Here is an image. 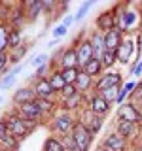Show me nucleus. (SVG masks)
Wrapping results in <instances>:
<instances>
[{
	"instance_id": "nucleus-24",
	"label": "nucleus",
	"mask_w": 142,
	"mask_h": 151,
	"mask_svg": "<svg viewBox=\"0 0 142 151\" xmlns=\"http://www.w3.org/2000/svg\"><path fill=\"white\" fill-rule=\"evenodd\" d=\"M23 21H25V12H23V8H17L15 12L12 13V17H9V23H12L13 28H19L23 25Z\"/></svg>"
},
{
	"instance_id": "nucleus-10",
	"label": "nucleus",
	"mask_w": 142,
	"mask_h": 151,
	"mask_svg": "<svg viewBox=\"0 0 142 151\" xmlns=\"http://www.w3.org/2000/svg\"><path fill=\"white\" fill-rule=\"evenodd\" d=\"M116 21H117L116 12H104L102 15H99V19H97V28L99 30H104V34H106V32H110L112 28H116L114 27Z\"/></svg>"
},
{
	"instance_id": "nucleus-46",
	"label": "nucleus",
	"mask_w": 142,
	"mask_h": 151,
	"mask_svg": "<svg viewBox=\"0 0 142 151\" xmlns=\"http://www.w3.org/2000/svg\"><path fill=\"white\" fill-rule=\"evenodd\" d=\"M140 74H142V59L138 60V64L133 68V76H140Z\"/></svg>"
},
{
	"instance_id": "nucleus-32",
	"label": "nucleus",
	"mask_w": 142,
	"mask_h": 151,
	"mask_svg": "<svg viewBox=\"0 0 142 151\" xmlns=\"http://www.w3.org/2000/svg\"><path fill=\"white\" fill-rule=\"evenodd\" d=\"M34 102L38 104V108L42 110V113H49V111L55 108V104L51 102V100H46V98H36Z\"/></svg>"
},
{
	"instance_id": "nucleus-42",
	"label": "nucleus",
	"mask_w": 142,
	"mask_h": 151,
	"mask_svg": "<svg viewBox=\"0 0 142 151\" xmlns=\"http://www.w3.org/2000/svg\"><path fill=\"white\" fill-rule=\"evenodd\" d=\"M9 63V55L8 53H0V72H4V68Z\"/></svg>"
},
{
	"instance_id": "nucleus-1",
	"label": "nucleus",
	"mask_w": 142,
	"mask_h": 151,
	"mask_svg": "<svg viewBox=\"0 0 142 151\" xmlns=\"http://www.w3.org/2000/svg\"><path fill=\"white\" fill-rule=\"evenodd\" d=\"M70 136H72L74 144H76V151H89L91 147V142H93V134L89 132V129L82 123H76L72 132H70Z\"/></svg>"
},
{
	"instance_id": "nucleus-26",
	"label": "nucleus",
	"mask_w": 142,
	"mask_h": 151,
	"mask_svg": "<svg viewBox=\"0 0 142 151\" xmlns=\"http://www.w3.org/2000/svg\"><path fill=\"white\" fill-rule=\"evenodd\" d=\"M25 6L28 8V12H27L28 19H36V17H38V13L42 12V2H40V0H34V2H28V4H25Z\"/></svg>"
},
{
	"instance_id": "nucleus-43",
	"label": "nucleus",
	"mask_w": 142,
	"mask_h": 151,
	"mask_svg": "<svg viewBox=\"0 0 142 151\" xmlns=\"http://www.w3.org/2000/svg\"><path fill=\"white\" fill-rule=\"evenodd\" d=\"M47 68H49V66H47V64H44V66H40V68H36V74L34 76H38V78H46V72H47Z\"/></svg>"
},
{
	"instance_id": "nucleus-25",
	"label": "nucleus",
	"mask_w": 142,
	"mask_h": 151,
	"mask_svg": "<svg viewBox=\"0 0 142 151\" xmlns=\"http://www.w3.org/2000/svg\"><path fill=\"white\" fill-rule=\"evenodd\" d=\"M44 151H66L63 142H59L57 138H47L44 144Z\"/></svg>"
},
{
	"instance_id": "nucleus-14",
	"label": "nucleus",
	"mask_w": 142,
	"mask_h": 151,
	"mask_svg": "<svg viewBox=\"0 0 142 151\" xmlns=\"http://www.w3.org/2000/svg\"><path fill=\"white\" fill-rule=\"evenodd\" d=\"M104 147L106 149H112V151H125V145H127V142L123 136H120L117 132H114V134H108L106 136V140H104Z\"/></svg>"
},
{
	"instance_id": "nucleus-27",
	"label": "nucleus",
	"mask_w": 142,
	"mask_h": 151,
	"mask_svg": "<svg viewBox=\"0 0 142 151\" xmlns=\"http://www.w3.org/2000/svg\"><path fill=\"white\" fill-rule=\"evenodd\" d=\"M101 96L104 98L106 102H116V98H117V94H120V87H110V89H104V91L99 93Z\"/></svg>"
},
{
	"instance_id": "nucleus-19",
	"label": "nucleus",
	"mask_w": 142,
	"mask_h": 151,
	"mask_svg": "<svg viewBox=\"0 0 142 151\" xmlns=\"http://www.w3.org/2000/svg\"><path fill=\"white\" fill-rule=\"evenodd\" d=\"M91 81H93V78H91V76H87V74H85L83 72V70H80V74H78V79H76V89H78V93L80 91H87V89L89 87H91Z\"/></svg>"
},
{
	"instance_id": "nucleus-17",
	"label": "nucleus",
	"mask_w": 142,
	"mask_h": 151,
	"mask_svg": "<svg viewBox=\"0 0 142 151\" xmlns=\"http://www.w3.org/2000/svg\"><path fill=\"white\" fill-rule=\"evenodd\" d=\"M59 64H61V70L80 68V66H78V55H76V49H66Z\"/></svg>"
},
{
	"instance_id": "nucleus-31",
	"label": "nucleus",
	"mask_w": 142,
	"mask_h": 151,
	"mask_svg": "<svg viewBox=\"0 0 142 151\" xmlns=\"http://www.w3.org/2000/svg\"><path fill=\"white\" fill-rule=\"evenodd\" d=\"M121 19H123V27H121V32H123V28H131L133 25L136 23V15L133 12H125L121 15Z\"/></svg>"
},
{
	"instance_id": "nucleus-34",
	"label": "nucleus",
	"mask_w": 142,
	"mask_h": 151,
	"mask_svg": "<svg viewBox=\"0 0 142 151\" xmlns=\"http://www.w3.org/2000/svg\"><path fill=\"white\" fill-rule=\"evenodd\" d=\"M6 49H8V30L0 23V53H6Z\"/></svg>"
},
{
	"instance_id": "nucleus-37",
	"label": "nucleus",
	"mask_w": 142,
	"mask_h": 151,
	"mask_svg": "<svg viewBox=\"0 0 142 151\" xmlns=\"http://www.w3.org/2000/svg\"><path fill=\"white\" fill-rule=\"evenodd\" d=\"M30 64L34 66V68H40V66L47 64V55H46V53H40V55H36L34 59L30 60Z\"/></svg>"
},
{
	"instance_id": "nucleus-3",
	"label": "nucleus",
	"mask_w": 142,
	"mask_h": 151,
	"mask_svg": "<svg viewBox=\"0 0 142 151\" xmlns=\"http://www.w3.org/2000/svg\"><path fill=\"white\" fill-rule=\"evenodd\" d=\"M117 117H120V121H131V123H142V115L138 111V108L135 106V104H125L123 102L120 106V110H117Z\"/></svg>"
},
{
	"instance_id": "nucleus-4",
	"label": "nucleus",
	"mask_w": 142,
	"mask_h": 151,
	"mask_svg": "<svg viewBox=\"0 0 142 151\" xmlns=\"http://www.w3.org/2000/svg\"><path fill=\"white\" fill-rule=\"evenodd\" d=\"M80 123L87 127L91 134H97V132L102 129V117L95 115V113H93L91 110H89V108H87V110H83V111H82V117H80Z\"/></svg>"
},
{
	"instance_id": "nucleus-8",
	"label": "nucleus",
	"mask_w": 142,
	"mask_h": 151,
	"mask_svg": "<svg viewBox=\"0 0 142 151\" xmlns=\"http://www.w3.org/2000/svg\"><path fill=\"white\" fill-rule=\"evenodd\" d=\"M19 115H21L23 119L38 121L44 113H42V110L38 108L36 102H28V104H21V106H19Z\"/></svg>"
},
{
	"instance_id": "nucleus-22",
	"label": "nucleus",
	"mask_w": 142,
	"mask_h": 151,
	"mask_svg": "<svg viewBox=\"0 0 142 151\" xmlns=\"http://www.w3.org/2000/svg\"><path fill=\"white\" fill-rule=\"evenodd\" d=\"M47 79H49L51 87L55 89V93H61V89H63L64 85H66V83H64V79H63V76H61V70H57V72H53V74H51Z\"/></svg>"
},
{
	"instance_id": "nucleus-16",
	"label": "nucleus",
	"mask_w": 142,
	"mask_h": 151,
	"mask_svg": "<svg viewBox=\"0 0 142 151\" xmlns=\"http://www.w3.org/2000/svg\"><path fill=\"white\" fill-rule=\"evenodd\" d=\"M136 132H138V125L136 123H131V121H117V134L123 136V138H133V136H136Z\"/></svg>"
},
{
	"instance_id": "nucleus-33",
	"label": "nucleus",
	"mask_w": 142,
	"mask_h": 151,
	"mask_svg": "<svg viewBox=\"0 0 142 151\" xmlns=\"http://www.w3.org/2000/svg\"><path fill=\"white\" fill-rule=\"evenodd\" d=\"M25 53H27L25 45H19V47H15V49H12V53H9V63H17L19 59H23Z\"/></svg>"
},
{
	"instance_id": "nucleus-38",
	"label": "nucleus",
	"mask_w": 142,
	"mask_h": 151,
	"mask_svg": "<svg viewBox=\"0 0 142 151\" xmlns=\"http://www.w3.org/2000/svg\"><path fill=\"white\" fill-rule=\"evenodd\" d=\"M80 104H82V93H78L76 96L68 98V100H64V108H78Z\"/></svg>"
},
{
	"instance_id": "nucleus-28",
	"label": "nucleus",
	"mask_w": 142,
	"mask_h": 151,
	"mask_svg": "<svg viewBox=\"0 0 142 151\" xmlns=\"http://www.w3.org/2000/svg\"><path fill=\"white\" fill-rule=\"evenodd\" d=\"M0 144L6 145V151H15L17 149V138H15V136H12L9 132L0 138Z\"/></svg>"
},
{
	"instance_id": "nucleus-23",
	"label": "nucleus",
	"mask_w": 142,
	"mask_h": 151,
	"mask_svg": "<svg viewBox=\"0 0 142 151\" xmlns=\"http://www.w3.org/2000/svg\"><path fill=\"white\" fill-rule=\"evenodd\" d=\"M78 74H80V68H68V70H61V76H63L64 83L66 85H74L76 79H78Z\"/></svg>"
},
{
	"instance_id": "nucleus-7",
	"label": "nucleus",
	"mask_w": 142,
	"mask_h": 151,
	"mask_svg": "<svg viewBox=\"0 0 142 151\" xmlns=\"http://www.w3.org/2000/svg\"><path fill=\"white\" fill-rule=\"evenodd\" d=\"M89 110H91L95 115L104 117L108 113V110H110V102H106L101 94L97 93L95 96H91V100H89Z\"/></svg>"
},
{
	"instance_id": "nucleus-39",
	"label": "nucleus",
	"mask_w": 142,
	"mask_h": 151,
	"mask_svg": "<svg viewBox=\"0 0 142 151\" xmlns=\"http://www.w3.org/2000/svg\"><path fill=\"white\" fill-rule=\"evenodd\" d=\"M66 32H68V28H66L64 25H59V27H55L53 28V32H51V36L55 38V40H61V38H63Z\"/></svg>"
},
{
	"instance_id": "nucleus-36",
	"label": "nucleus",
	"mask_w": 142,
	"mask_h": 151,
	"mask_svg": "<svg viewBox=\"0 0 142 151\" xmlns=\"http://www.w3.org/2000/svg\"><path fill=\"white\" fill-rule=\"evenodd\" d=\"M15 78H17L15 74L8 72V74H6V78H4V79H0V89H9L13 83H15Z\"/></svg>"
},
{
	"instance_id": "nucleus-49",
	"label": "nucleus",
	"mask_w": 142,
	"mask_h": 151,
	"mask_svg": "<svg viewBox=\"0 0 142 151\" xmlns=\"http://www.w3.org/2000/svg\"><path fill=\"white\" fill-rule=\"evenodd\" d=\"M2 100H4V98H2V94H0V104H2Z\"/></svg>"
},
{
	"instance_id": "nucleus-13",
	"label": "nucleus",
	"mask_w": 142,
	"mask_h": 151,
	"mask_svg": "<svg viewBox=\"0 0 142 151\" xmlns=\"http://www.w3.org/2000/svg\"><path fill=\"white\" fill-rule=\"evenodd\" d=\"M74 125H76V121L68 115V113H63V115L55 117V121H53V127H55L59 132H63V134H68V132H72Z\"/></svg>"
},
{
	"instance_id": "nucleus-6",
	"label": "nucleus",
	"mask_w": 142,
	"mask_h": 151,
	"mask_svg": "<svg viewBox=\"0 0 142 151\" xmlns=\"http://www.w3.org/2000/svg\"><path fill=\"white\" fill-rule=\"evenodd\" d=\"M110 87H121V74L117 72H108L101 76V79L97 81V91L101 93L104 89H110Z\"/></svg>"
},
{
	"instance_id": "nucleus-35",
	"label": "nucleus",
	"mask_w": 142,
	"mask_h": 151,
	"mask_svg": "<svg viewBox=\"0 0 142 151\" xmlns=\"http://www.w3.org/2000/svg\"><path fill=\"white\" fill-rule=\"evenodd\" d=\"M61 94H63L64 100H68V98H72L78 94V89H76V85H64L63 89H61Z\"/></svg>"
},
{
	"instance_id": "nucleus-41",
	"label": "nucleus",
	"mask_w": 142,
	"mask_h": 151,
	"mask_svg": "<svg viewBox=\"0 0 142 151\" xmlns=\"http://www.w3.org/2000/svg\"><path fill=\"white\" fill-rule=\"evenodd\" d=\"M135 89H136V91H133V93H131V96L135 98L136 102H142V83H140V85H136Z\"/></svg>"
},
{
	"instance_id": "nucleus-15",
	"label": "nucleus",
	"mask_w": 142,
	"mask_h": 151,
	"mask_svg": "<svg viewBox=\"0 0 142 151\" xmlns=\"http://www.w3.org/2000/svg\"><path fill=\"white\" fill-rule=\"evenodd\" d=\"M34 100H36V93L32 91V89H28V87L19 89V91H15V94H13V102H15L17 106H21V104H28V102H34Z\"/></svg>"
},
{
	"instance_id": "nucleus-2",
	"label": "nucleus",
	"mask_w": 142,
	"mask_h": 151,
	"mask_svg": "<svg viewBox=\"0 0 142 151\" xmlns=\"http://www.w3.org/2000/svg\"><path fill=\"white\" fill-rule=\"evenodd\" d=\"M6 127H8V132L15 138H25L28 134V127H27V121L23 119L21 115H9L6 119Z\"/></svg>"
},
{
	"instance_id": "nucleus-21",
	"label": "nucleus",
	"mask_w": 142,
	"mask_h": 151,
	"mask_svg": "<svg viewBox=\"0 0 142 151\" xmlns=\"http://www.w3.org/2000/svg\"><path fill=\"white\" fill-rule=\"evenodd\" d=\"M19 42H21V30L12 27L8 30V49H15V47H19Z\"/></svg>"
},
{
	"instance_id": "nucleus-40",
	"label": "nucleus",
	"mask_w": 142,
	"mask_h": 151,
	"mask_svg": "<svg viewBox=\"0 0 142 151\" xmlns=\"http://www.w3.org/2000/svg\"><path fill=\"white\" fill-rule=\"evenodd\" d=\"M64 149L66 151H76V144H74V140H72V136H64Z\"/></svg>"
},
{
	"instance_id": "nucleus-45",
	"label": "nucleus",
	"mask_w": 142,
	"mask_h": 151,
	"mask_svg": "<svg viewBox=\"0 0 142 151\" xmlns=\"http://www.w3.org/2000/svg\"><path fill=\"white\" fill-rule=\"evenodd\" d=\"M55 8V2L51 0V2H42V9H46V12H51V9Z\"/></svg>"
},
{
	"instance_id": "nucleus-12",
	"label": "nucleus",
	"mask_w": 142,
	"mask_h": 151,
	"mask_svg": "<svg viewBox=\"0 0 142 151\" xmlns=\"http://www.w3.org/2000/svg\"><path fill=\"white\" fill-rule=\"evenodd\" d=\"M89 44H91V49H93V59H102L104 51H106V47H104V34H101V32H95V34L91 36V40H89Z\"/></svg>"
},
{
	"instance_id": "nucleus-44",
	"label": "nucleus",
	"mask_w": 142,
	"mask_h": 151,
	"mask_svg": "<svg viewBox=\"0 0 142 151\" xmlns=\"http://www.w3.org/2000/svg\"><path fill=\"white\" fill-rule=\"evenodd\" d=\"M74 23V15H66L64 19H63V23H61V25H64L66 28H70V25H72Z\"/></svg>"
},
{
	"instance_id": "nucleus-18",
	"label": "nucleus",
	"mask_w": 142,
	"mask_h": 151,
	"mask_svg": "<svg viewBox=\"0 0 142 151\" xmlns=\"http://www.w3.org/2000/svg\"><path fill=\"white\" fill-rule=\"evenodd\" d=\"M133 42L131 40H125V42H121V45L117 47V60L120 63H123V64H127L129 63V59H131V55H133Z\"/></svg>"
},
{
	"instance_id": "nucleus-47",
	"label": "nucleus",
	"mask_w": 142,
	"mask_h": 151,
	"mask_svg": "<svg viewBox=\"0 0 142 151\" xmlns=\"http://www.w3.org/2000/svg\"><path fill=\"white\" fill-rule=\"evenodd\" d=\"M4 134H8V127H6V121H0V138Z\"/></svg>"
},
{
	"instance_id": "nucleus-30",
	"label": "nucleus",
	"mask_w": 142,
	"mask_h": 151,
	"mask_svg": "<svg viewBox=\"0 0 142 151\" xmlns=\"http://www.w3.org/2000/svg\"><path fill=\"white\" fill-rule=\"evenodd\" d=\"M116 60H117V53H116V51H104V55H102L101 63H102V66L110 68V66L116 63Z\"/></svg>"
},
{
	"instance_id": "nucleus-48",
	"label": "nucleus",
	"mask_w": 142,
	"mask_h": 151,
	"mask_svg": "<svg viewBox=\"0 0 142 151\" xmlns=\"http://www.w3.org/2000/svg\"><path fill=\"white\" fill-rule=\"evenodd\" d=\"M99 151H112V149H106V147H102V149H99Z\"/></svg>"
},
{
	"instance_id": "nucleus-5",
	"label": "nucleus",
	"mask_w": 142,
	"mask_h": 151,
	"mask_svg": "<svg viewBox=\"0 0 142 151\" xmlns=\"http://www.w3.org/2000/svg\"><path fill=\"white\" fill-rule=\"evenodd\" d=\"M32 91L36 93V98H46V100H51L53 94H55V89L51 87V83H49L47 78H38L34 81Z\"/></svg>"
},
{
	"instance_id": "nucleus-29",
	"label": "nucleus",
	"mask_w": 142,
	"mask_h": 151,
	"mask_svg": "<svg viewBox=\"0 0 142 151\" xmlns=\"http://www.w3.org/2000/svg\"><path fill=\"white\" fill-rule=\"evenodd\" d=\"M93 4H95L93 0H87V2H83L82 6H80V9L76 12V15H74V21H82V19H83L85 15H87V12L93 8Z\"/></svg>"
},
{
	"instance_id": "nucleus-11",
	"label": "nucleus",
	"mask_w": 142,
	"mask_h": 151,
	"mask_svg": "<svg viewBox=\"0 0 142 151\" xmlns=\"http://www.w3.org/2000/svg\"><path fill=\"white\" fill-rule=\"evenodd\" d=\"M76 55H78V66L80 70L83 68L89 60L93 59V49H91V44L89 42H82L78 47H76Z\"/></svg>"
},
{
	"instance_id": "nucleus-9",
	"label": "nucleus",
	"mask_w": 142,
	"mask_h": 151,
	"mask_svg": "<svg viewBox=\"0 0 142 151\" xmlns=\"http://www.w3.org/2000/svg\"><path fill=\"white\" fill-rule=\"evenodd\" d=\"M123 38H121V28H112L110 32L104 34V47L106 51H117V47L121 45Z\"/></svg>"
},
{
	"instance_id": "nucleus-20",
	"label": "nucleus",
	"mask_w": 142,
	"mask_h": 151,
	"mask_svg": "<svg viewBox=\"0 0 142 151\" xmlns=\"http://www.w3.org/2000/svg\"><path fill=\"white\" fill-rule=\"evenodd\" d=\"M82 70H83V72L87 74V76H91V78H93V76H99V74H101V70H102V63H101L99 59H91Z\"/></svg>"
}]
</instances>
